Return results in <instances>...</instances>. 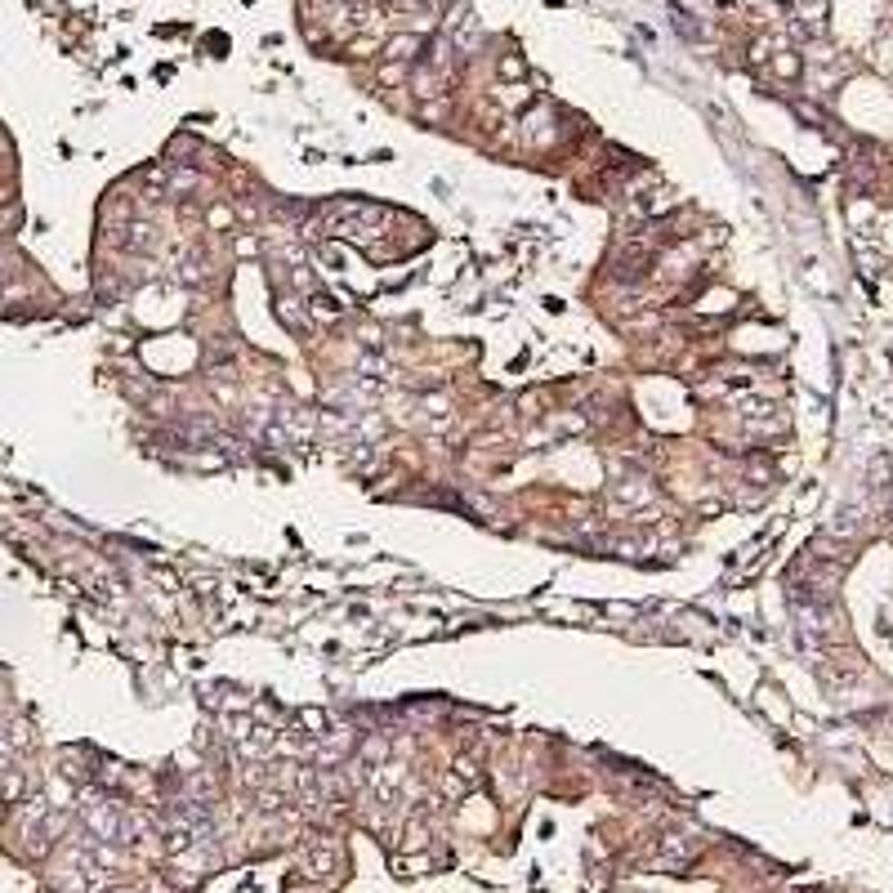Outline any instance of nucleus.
<instances>
[{"label": "nucleus", "instance_id": "nucleus-1", "mask_svg": "<svg viewBox=\"0 0 893 893\" xmlns=\"http://www.w3.org/2000/svg\"><path fill=\"white\" fill-rule=\"evenodd\" d=\"M648 251H643V246H621L617 255H612V268H617V277L621 282H639L643 273H648Z\"/></svg>", "mask_w": 893, "mask_h": 893}, {"label": "nucleus", "instance_id": "nucleus-2", "mask_svg": "<svg viewBox=\"0 0 893 893\" xmlns=\"http://www.w3.org/2000/svg\"><path fill=\"white\" fill-rule=\"evenodd\" d=\"M617 501H626V505H648V501H652V487L643 483V478H626V483H617Z\"/></svg>", "mask_w": 893, "mask_h": 893}, {"label": "nucleus", "instance_id": "nucleus-3", "mask_svg": "<svg viewBox=\"0 0 893 893\" xmlns=\"http://www.w3.org/2000/svg\"><path fill=\"white\" fill-rule=\"evenodd\" d=\"M277 313H282V322L291 326V331H304V326H309V313H304L300 300H291V295H282V300H277Z\"/></svg>", "mask_w": 893, "mask_h": 893}, {"label": "nucleus", "instance_id": "nucleus-4", "mask_svg": "<svg viewBox=\"0 0 893 893\" xmlns=\"http://www.w3.org/2000/svg\"><path fill=\"white\" fill-rule=\"evenodd\" d=\"M411 50H420L416 36H398V41H389V59H411Z\"/></svg>", "mask_w": 893, "mask_h": 893}, {"label": "nucleus", "instance_id": "nucleus-5", "mask_svg": "<svg viewBox=\"0 0 893 893\" xmlns=\"http://www.w3.org/2000/svg\"><path fill=\"white\" fill-rule=\"evenodd\" d=\"M300 724H304V728H313V733L322 737V728H326V715H322V710H304V715H300Z\"/></svg>", "mask_w": 893, "mask_h": 893}, {"label": "nucleus", "instance_id": "nucleus-6", "mask_svg": "<svg viewBox=\"0 0 893 893\" xmlns=\"http://www.w3.org/2000/svg\"><path fill=\"white\" fill-rule=\"evenodd\" d=\"M170 184H175L179 192H184V188H197V175H192V170H175V175H170Z\"/></svg>", "mask_w": 893, "mask_h": 893}, {"label": "nucleus", "instance_id": "nucleus-7", "mask_svg": "<svg viewBox=\"0 0 893 893\" xmlns=\"http://www.w3.org/2000/svg\"><path fill=\"white\" fill-rule=\"evenodd\" d=\"M313 309H318V318H340L335 300H326V295H318V300H313Z\"/></svg>", "mask_w": 893, "mask_h": 893}, {"label": "nucleus", "instance_id": "nucleus-8", "mask_svg": "<svg viewBox=\"0 0 893 893\" xmlns=\"http://www.w3.org/2000/svg\"><path fill=\"white\" fill-rule=\"evenodd\" d=\"M237 251H242V255H255V251H259V242H255V237H242V242H237Z\"/></svg>", "mask_w": 893, "mask_h": 893}]
</instances>
